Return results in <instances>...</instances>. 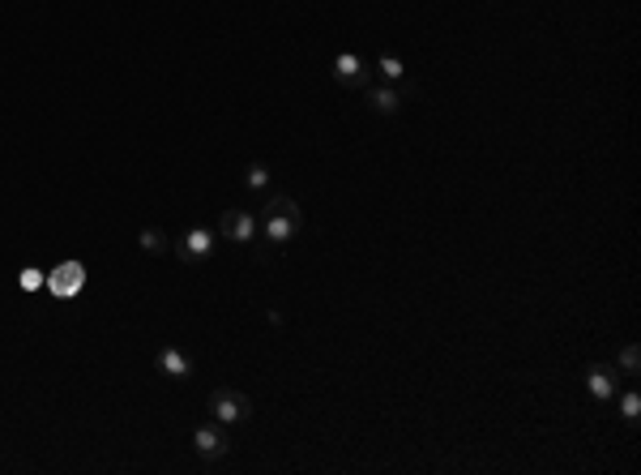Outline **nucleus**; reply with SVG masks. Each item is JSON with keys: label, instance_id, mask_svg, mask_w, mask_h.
Here are the masks:
<instances>
[{"label": "nucleus", "instance_id": "1", "mask_svg": "<svg viewBox=\"0 0 641 475\" xmlns=\"http://www.w3.org/2000/svg\"><path fill=\"white\" fill-rule=\"evenodd\" d=\"M308 227V218L299 210V201L291 193H270L261 201V215H257V232L270 240V244H291L299 240V232Z\"/></svg>", "mask_w": 641, "mask_h": 475}, {"label": "nucleus", "instance_id": "2", "mask_svg": "<svg viewBox=\"0 0 641 475\" xmlns=\"http://www.w3.org/2000/svg\"><path fill=\"white\" fill-rule=\"evenodd\" d=\"M210 416L218 420V424H244V420H253V398L240 394V390H232V386H223V390H214L210 394Z\"/></svg>", "mask_w": 641, "mask_h": 475}, {"label": "nucleus", "instance_id": "3", "mask_svg": "<svg viewBox=\"0 0 641 475\" xmlns=\"http://www.w3.org/2000/svg\"><path fill=\"white\" fill-rule=\"evenodd\" d=\"M364 99H368V107L376 116H398L410 103V86L407 81H376V86L368 81V86H364Z\"/></svg>", "mask_w": 641, "mask_h": 475}, {"label": "nucleus", "instance_id": "4", "mask_svg": "<svg viewBox=\"0 0 641 475\" xmlns=\"http://www.w3.org/2000/svg\"><path fill=\"white\" fill-rule=\"evenodd\" d=\"M193 445L206 462H223V458L232 454V433H227V424H218V420H214V424H197Z\"/></svg>", "mask_w": 641, "mask_h": 475}, {"label": "nucleus", "instance_id": "5", "mask_svg": "<svg viewBox=\"0 0 641 475\" xmlns=\"http://www.w3.org/2000/svg\"><path fill=\"white\" fill-rule=\"evenodd\" d=\"M333 81L347 86V90H364L372 81V64L364 56H355V52H338L333 56Z\"/></svg>", "mask_w": 641, "mask_h": 475}, {"label": "nucleus", "instance_id": "6", "mask_svg": "<svg viewBox=\"0 0 641 475\" xmlns=\"http://www.w3.org/2000/svg\"><path fill=\"white\" fill-rule=\"evenodd\" d=\"M218 232L235 244H253L257 240V215L253 210H244V206H232V210H223L218 218Z\"/></svg>", "mask_w": 641, "mask_h": 475}, {"label": "nucleus", "instance_id": "7", "mask_svg": "<svg viewBox=\"0 0 641 475\" xmlns=\"http://www.w3.org/2000/svg\"><path fill=\"white\" fill-rule=\"evenodd\" d=\"M172 249H175V258L184 261V266H197V261H206L214 253V236L206 232V227H189V232L175 240Z\"/></svg>", "mask_w": 641, "mask_h": 475}, {"label": "nucleus", "instance_id": "8", "mask_svg": "<svg viewBox=\"0 0 641 475\" xmlns=\"http://www.w3.org/2000/svg\"><path fill=\"white\" fill-rule=\"evenodd\" d=\"M47 287H52L60 300L78 296L81 287H86V266H81V261H64V266H56V270L47 275Z\"/></svg>", "mask_w": 641, "mask_h": 475}, {"label": "nucleus", "instance_id": "9", "mask_svg": "<svg viewBox=\"0 0 641 475\" xmlns=\"http://www.w3.org/2000/svg\"><path fill=\"white\" fill-rule=\"evenodd\" d=\"M616 381H620L616 364H590V369H586V390H590V398H599V403H611V398H616Z\"/></svg>", "mask_w": 641, "mask_h": 475}, {"label": "nucleus", "instance_id": "10", "mask_svg": "<svg viewBox=\"0 0 641 475\" xmlns=\"http://www.w3.org/2000/svg\"><path fill=\"white\" fill-rule=\"evenodd\" d=\"M155 364H158V373L172 377V381H189V377H193V360L184 356L180 347H163Z\"/></svg>", "mask_w": 641, "mask_h": 475}, {"label": "nucleus", "instance_id": "11", "mask_svg": "<svg viewBox=\"0 0 641 475\" xmlns=\"http://www.w3.org/2000/svg\"><path fill=\"white\" fill-rule=\"evenodd\" d=\"M244 189H249L253 198H261V193L270 189V167H266V163H249V172H244Z\"/></svg>", "mask_w": 641, "mask_h": 475}, {"label": "nucleus", "instance_id": "12", "mask_svg": "<svg viewBox=\"0 0 641 475\" xmlns=\"http://www.w3.org/2000/svg\"><path fill=\"white\" fill-rule=\"evenodd\" d=\"M141 249H146V253H172V236H167V232H163V227H146V232H141Z\"/></svg>", "mask_w": 641, "mask_h": 475}, {"label": "nucleus", "instance_id": "13", "mask_svg": "<svg viewBox=\"0 0 641 475\" xmlns=\"http://www.w3.org/2000/svg\"><path fill=\"white\" fill-rule=\"evenodd\" d=\"M372 73H376L381 81H407V64H402L398 56H381L376 64H372Z\"/></svg>", "mask_w": 641, "mask_h": 475}, {"label": "nucleus", "instance_id": "14", "mask_svg": "<svg viewBox=\"0 0 641 475\" xmlns=\"http://www.w3.org/2000/svg\"><path fill=\"white\" fill-rule=\"evenodd\" d=\"M620 416H624V424L637 428V420H641V394L637 390H624L620 394Z\"/></svg>", "mask_w": 641, "mask_h": 475}, {"label": "nucleus", "instance_id": "15", "mask_svg": "<svg viewBox=\"0 0 641 475\" xmlns=\"http://www.w3.org/2000/svg\"><path fill=\"white\" fill-rule=\"evenodd\" d=\"M620 373L624 377H637L641 373V352H637V343H628L620 352Z\"/></svg>", "mask_w": 641, "mask_h": 475}, {"label": "nucleus", "instance_id": "16", "mask_svg": "<svg viewBox=\"0 0 641 475\" xmlns=\"http://www.w3.org/2000/svg\"><path fill=\"white\" fill-rule=\"evenodd\" d=\"M18 283H21V292H35V287H43V275L39 270H21Z\"/></svg>", "mask_w": 641, "mask_h": 475}]
</instances>
